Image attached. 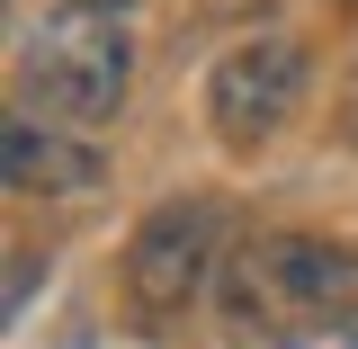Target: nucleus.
<instances>
[{"label": "nucleus", "instance_id": "20e7f679", "mask_svg": "<svg viewBox=\"0 0 358 349\" xmlns=\"http://www.w3.org/2000/svg\"><path fill=\"white\" fill-rule=\"evenodd\" d=\"M305 99V45L287 27H251L206 63V126L224 143H268Z\"/></svg>", "mask_w": 358, "mask_h": 349}, {"label": "nucleus", "instance_id": "7ed1b4c3", "mask_svg": "<svg viewBox=\"0 0 358 349\" xmlns=\"http://www.w3.org/2000/svg\"><path fill=\"white\" fill-rule=\"evenodd\" d=\"M224 278V206L215 197H162L152 215L134 224L126 242V296L152 322H171V313H188L197 296H215Z\"/></svg>", "mask_w": 358, "mask_h": 349}, {"label": "nucleus", "instance_id": "39448f33", "mask_svg": "<svg viewBox=\"0 0 358 349\" xmlns=\"http://www.w3.org/2000/svg\"><path fill=\"white\" fill-rule=\"evenodd\" d=\"M0 179H9V197H99L108 188V152L81 126H54L36 108H18L0 126Z\"/></svg>", "mask_w": 358, "mask_h": 349}, {"label": "nucleus", "instance_id": "f257e3e1", "mask_svg": "<svg viewBox=\"0 0 358 349\" xmlns=\"http://www.w3.org/2000/svg\"><path fill=\"white\" fill-rule=\"evenodd\" d=\"M215 313L233 341H278L358 313V251L322 233H251L215 278Z\"/></svg>", "mask_w": 358, "mask_h": 349}, {"label": "nucleus", "instance_id": "f03ea898", "mask_svg": "<svg viewBox=\"0 0 358 349\" xmlns=\"http://www.w3.org/2000/svg\"><path fill=\"white\" fill-rule=\"evenodd\" d=\"M134 81V36L117 9H81L63 0L54 18H36L18 36V108H36L54 126H108L117 99Z\"/></svg>", "mask_w": 358, "mask_h": 349}, {"label": "nucleus", "instance_id": "6e6552de", "mask_svg": "<svg viewBox=\"0 0 358 349\" xmlns=\"http://www.w3.org/2000/svg\"><path fill=\"white\" fill-rule=\"evenodd\" d=\"M81 9H117V18H126V9H134V0H81Z\"/></svg>", "mask_w": 358, "mask_h": 349}, {"label": "nucleus", "instance_id": "9d476101", "mask_svg": "<svg viewBox=\"0 0 358 349\" xmlns=\"http://www.w3.org/2000/svg\"><path fill=\"white\" fill-rule=\"evenodd\" d=\"M350 9H358V0H350Z\"/></svg>", "mask_w": 358, "mask_h": 349}, {"label": "nucleus", "instance_id": "1a4fd4ad", "mask_svg": "<svg viewBox=\"0 0 358 349\" xmlns=\"http://www.w3.org/2000/svg\"><path fill=\"white\" fill-rule=\"evenodd\" d=\"M350 349H358V322H350Z\"/></svg>", "mask_w": 358, "mask_h": 349}, {"label": "nucleus", "instance_id": "423d86ee", "mask_svg": "<svg viewBox=\"0 0 358 349\" xmlns=\"http://www.w3.org/2000/svg\"><path fill=\"white\" fill-rule=\"evenodd\" d=\"M36 287H45V260L9 251V305H0V313H9V322H27V296H36Z\"/></svg>", "mask_w": 358, "mask_h": 349}, {"label": "nucleus", "instance_id": "0eeeda50", "mask_svg": "<svg viewBox=\"0 0 358 349\" xmlns=\"http://www.w3.org/2000/svg\"><path fill=\"white\" fill-rule=\"evenodd\" d=\"M341 126H350V143H358V63H350V90H341Z\"/></svg>", "mask_w": 358, "mask_h": 349}]
</instances>
